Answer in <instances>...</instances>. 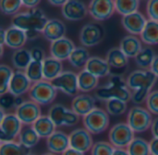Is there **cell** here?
<instances>
[{
	"label": "cell",
	"mask_w": 158,
	"mask_h": 155,
	"mask_svg": "<svg viewBox=\"0 0 158 155\" xmlns=\"http://www.w3.org/2000/svg\"><path fill=\"white\" fill-rule=\"evenodd\" d=\"M150 129H151V133L153 135V138H158V117L154 119Z\"/></svg>",
	"instance_id": "obj_48"
},
{
	"label": "cell",
	"mask_w": 158,
	"mask_h": 155,
	"mask_svg": "<svg viewBox=\"0 0 158 155\" xmlns=\"http://www.w3.org/2000/svg\"><path fill=\"white\" fill-rule=\"evenodd\" d=\"M52 84L57 90L62 91L69 97L75 96L79 91L78 74L71 71L62 72L56 79L52 81Z\"/></svg>",
	"instance_id": "obj_10"
},
{
	"label": "cell",
	"mask_w": 158,
	"mask_h": 155,
	"mask_svg": "<svg viewBox=\"0 0 158 155\" xmlns=\"http://www.w3.org/2000/svg\"><path fill=\"white\" fill-rule=\"evenodd\" d=\"M28 155H32V154H31V153H30V154H28Z\"/></svg>",
	"instance_id": "obj_56"
},
{
	"label": "cell",
	"mask_w": 158,
	"mask_h": 155,
	"mask_svg": "<svg viewBox=\"0 0 158 155\" xmlns=\"http://www.w3.org/2000/svg\"><path fill=\"white\" fill-rule=\"evenodd\" d=\"M115 147L107 141H98L91 149V155H113Z\"/></svg>",
	"instance_id": "obj_41"
},
{
	"label": "cell",
	"mask_w": 158,
	"mask_h": 155,
	"mask_svg": "<svg viewBox=\"0 0 158 155\" xmlns=\"http://www.w3.org/2000/svg\"><path fill=\"white\" fill-rule=\"evenodd\" d=\"M69 148L86 153L87 152L91 151L92 147L94 146L92 134L83 128H77L74 129L69 135Z\"/></svg>",
	"instance_id": "obj_13"
},
{
	"label": "cell",
	"mask_w": 158,
	"mask_h": 155,
	"mask_svg": "<svg viewBox=\"0 0 158 155\" xmlns=\"http://www.w3.org/2000/svg\"><path fill=\"white\" fill-rule=\"evenodd\" d=\"M63 17L71 21L83 20L89 13L88 7L80 0H69L61 8Z\"/></svg>",
	"instance_id": "obj_15"
},
{
	"label": "cell",
	"mask_w": 158,
	"mask_h": 155,
	"mask_svg": "<svg viewBox=\"0 0 158 155\" xmlns=\"http://www.w3.org/2000/svg\"><path fill=\"white\" fill-rule=\"evenodd\" d=\"M26 32L17 28L15 26H10L6 30V40L5 45L12 49L22 48L27 41Z\"/></svg>",
	"instance_id": "obj_22"
},
{
	"label": "cell",
	"mask_w": 158,
	"mask_h": 155,
	"mask_svg": "<svg viewBox=\"0 0 158 155\" xmlns=\"http://www.w3.org/2000/svg\"><path fill=\"white\" fill-rule=\"evenodd\" d=\"M26 35H27V38L30 39V40H34L36 38H38L39 36V32H36V31H28L26 32Z\"/></svg>",
	"instance_id": "obj_52"
},
{
	"label": "cell",
	"mask_w": 158,
	"mask_h": 155,
	"mask_svg": "<svg viewBox=\"0 0 158 155\" xmlns=\"http://www.w3.org/2000/svg\"><path fill=\"white\" fill-rule=\"evenodd\" d=\"M146 12L150 20L158 21V0H148Z\"/></svg>",
	"instance_id": "obj_44"
},
{
	"label": "cell",
	"mask_w": 158,
	"mask_h": 155,
	"mask_svg": "<svg viewBox=\"0 0 158 155\" xmlns=\"http://www.w3.org/2000/svg\"><path fill=\"white\" fill-rule=\"evenodd\" d=\"M63 72L62 62L53 57H46L43 61L44 79L52 82Z\"/></svg>",
	"instance_id": "obj_24"
},
{
	"label": "cell",
	"mask_w": 158,
	"mask_h": 155,
	"mask_svg": "<svg viewBox=\"0 0 158 155\" xmlns=\"http://www.w3.org/2000/svg\"><path fill=\"white\" fill-rule=\"evenodd\" d=\"M24 72L26 73L28 78L31 80V82L32 84L44 80L43 62L42 61L32 60Z\"/></svg>",
	"instance_id": "obj_38"
},
{
	"label": "cell",
	"mask_w": 158,
	"mask_h": 155,
	"mask_svg": "<svg viewBox=\"0 0 158 155\" xmlns=\"http://www.w3.org/2000/svg\"><path fill=\"white\" fill-rule=\"evenodd\" d=\"M0 140L1 142L15 141L23 127V124L16 113H5V110L0 108Z\"/></svg>",
	"instance_id": "obj_4"
},
{
	"label": "cell",
	"mask_w": 158,
	"mask_h": 155,
	"mask_svg": "<svg viewBox=\"0 0 158 155\" xmlns=\"http://www.w3.org/2000/svg\"><path fill=\"white\" fill-rule=\"evenodd\" d=\"M15 101H16V97L9 92H6L0 96V107L5 111L10 109H16Z\"/></svg>",
	"instance_id": "obj_43"
},
{
	"label": "cell",
	"mask_w": 158,
	"mask_h": 155,
	"mask_svg": "<svg viewBox=\"0 0 158 155\" xmlns=\"http://www.w3.org/2000/svg\"><path fill=\"white\" fill-rule=\"evenodd\" d=\"M42 155H58V154H56V153H44V154Z\"/></svg>",
	"instance_id": "obj_55"
},
{
	"label": "cell",
	"mask_w": 158,
	"mask_h": 155,
	"mask_svg": "<svg viewBox=\"0 0 158 155\" xmlns=\"http://www.w3.org/2000/svg\"><path fill=\"white\" fill-rule=\"evenodd\" d=\"M21 7V0H0V9L5 15H16Z\"/></svg>",
	"instance_id": "obj_40"
},
{
	"label": "cell",
	"mask_w": 158,
	"mask_h": 155,
	"mask_svg": "<svg viewBox=\"0 0 158 155\" xmlns=\"http://www.w3.org/2000/svg\"><path fill=\"white\" fill-rule=\"evenodd\" d=\"M48 115L56 126H72L80 121V116L72 109H69L60 103L52 105Z\"/></svg>",
	"instance_id": "obj_9"
},
{
	"label": "cell",
	"mask_w": 158,
	"mask_h": 155,
	"mask_svg": "<svg viewBox=\"0 0 158 155\" xmlns=\"http://www.w3.org/2000/svg\"><path fill=\"white\" fill-rule=\"evenodd\" d=\"M149 143H150L151 154L158 155V138H153Z\"/></svg>",
	"instance_id": "obj_47"
},
{
	"label": "cell",
	"mask_w": 158,
	"mask_h": 155,
	"mask_svg": "<svg viewBox=\"0 0 158 155\" xmlns=\"http://www.w3.org/2000/svg\"><path fill=\"white\" fill-rule=\"evenodd\" d=\"M90 58L91 57L89 51L85 47L78 46L72 51L71 55L69 58V61L74 68L80 69L85 67Z\"/></svg>",
	"instance_id": "obj_32"
},
{
	"label": "cell",
	"mask_w": 158,
	"mask_h": 155,
	"mask_svg": "<svg viewBox=\"0 0 158 155\" xmlns=\"http://www.w3.org/2000/svg\"><path fill=\"white\" fill-rule=\"evenodd\" d=\"M89 14L95 20H106L116 11L114 0H91L88 6Z\"/></svg>",
	"instance_id": "obj_11"
},
{
	"label": "cell",
	"mask_w": 158,
	"mask_h": 155,
	"mask_svg": "<svg viewBox=\"0 0 158 155\" xmlns=\"http://www.w3.org/2000/svg\"><path fill=\"white\" fill-rule=\"evenodd\" d=\"M32 127L40 136V138L47 139L56 131V126L51 120L49 115H41L32 125Z\"/></svg>",
	"instance_id": "obj_27"
},
{
	"label": "cell",
	"mask_w": 158,
	"mask_h": 155,
	"mask_svg": "<svg viewBox=\"0 0 158 155\" xmlns=\"http://www.w3.org/2000/svg\"><path fill=\"white\" fill-rule=\"evenodd\" d=\"M15 113L24 126H32L42 115L40 105L32 100L24 101L15 110Z\"/></svg>",
	"instance_id": "obj_14"
},
{
	"label": "cell",
	"mask_w": 158,
	"mask_h": 155,
	"mask_svg": "<svg viewBox=\"0 0 158 155\" xmlns=\"http://www.w3.org/2000/svg\"><path fill=\"white\" fill-rule=\"evenodd\" d=\"M30 154V149L24 147L19 142L9 141L1 142L0 155H28Z\"/></svg>",
	"instance_id": "obj_33"
},
{
	"label": "cell",
	"mask_w": 158,
	"mask_h": 155,
	"mask_svg": "<svg viewBox=\"0 0 158 155\" xmlns=\"http://www.w3.org/2000/svg\"><path fill=\"white\" fill-rule=\"evenodd\" d=\"M32 83L28 78L24 71H16L9 84L8 92L15 97H21L26 92H29Z\"/></svg>",
	"instance_id": "obj_17"
},
{
	"label": "cell",
	"mask_w": 158,
	"mask_h": 155,
	"mask_svg": "<svg viewBox=\"0 0 158 155\" xmlns=\"http://www.w3.org/2000/svg\"><path fill=\"white\" fill-rule=\"evenodd\" d=\"M127 151L130 155H152L150 143L142 138H134L128 146Z\"/></svg>",
	"instance_id": "obj_34"
},
{
	"label": "cell",
	"mask_w": 158,
	"mask_h": 155,
	"mask_svg": "<svg viewBox=\"0 0 158 155\" xmlns=\"http://www.w3.org/2000/svg\"><path fill=\"white\" fill-rule=\"evenodd\" d=\"M150 70L158 78V56H156V58H155V60H154V61L150 67Z\"/></svg>",
	"instance_id": "obj_49"
},
{
	"label": "cell",
	"mask_w": 158,
	"mask_h": 155,
	"mask_svg": "<svg viewBox=\"0 0 158 155\" xmlns=\"http://www.w3.org/2000/svg\"><path fill=\"white\" fill-rule=\"evenodd\" d=\"M85 153H81V152H79L77 150H74L72 148H69L65 153H63L61 155H84Z\"/></svg>",
	"instance_id": "obj_51"
},
{
	"label": "cell",
	"mask_w": 158,
	"mask_h": 155,
	"mask_svg": "<svg viewBox=\"0 0 158 155\" xmlns=\"http://www.w3.org/2000/svg\"><path fill=\"white\" fill-rule=\"evenodd\" d=\"M109 121V114L106 111L97 107L82 118L84 128L95 135L105 132L108 128Z\"/></svg>",
	"instance_id": "obj_7"
},
{
	"label": "cell",
	"mask_w": 158,
	"mask_h": 155,
	"mask_svg": "<svg viewBox=\"0 0 158 155\" xmlns=\"http://www.w3.org/2000/svg\"><path fill=\"white\" fill-rule=\"evenodd\" d=\"M141 39L143 43L153 46L158 45V21L148 20L141 33Z\"/></svg>",
	"instance_id": "obj_31"
},
{
	"label": "cell",
	"mask_w": 158,
	"mask_h": 155,
	"mask_svg": "<svg viewBox=\"0 0 158 155\" xmlns=\"http://www.w3.org/2000/svg\"><path fill=\"white\" fill-rule=\"evenodd\" d=\"M31 59L32 60L35 61H44V60L46 58L44 51L43 50V48L39 47V46H34L31 49Z\"/></svg>",
	"instance_id": "obj_45"
},
{
	"label": "cell",
	"mask_w": 158,
	"mask_h": 155,
	"mask_svg": "<svg viewBox=\"0 0 158 155\" xmlns=\"http://www.w3.org/2000/svg\"><path fill=\"white\" fill-rule=\"evenodd\" d=\"M124 29L132 35L141 34L147 23L146 18L139 11L126 15L121 20Z\"/></svg>",
	"instance_id": "obj_18"
},
{
	"label": "cell",
	"mask_w": 158,
	"mask_h": 155,
	"mask_svg": "<svg viewBox=\"0 0 158 155\" xmlns=\"http://www.w3.org/2000/svg\"><path fill=\"white\" fill-rule=\"evenodd\" d=\"M128 108L127 102L121 100H109L106 101V111L109 115L119 116L126 113Z\"/></svg>",
	"instance_id": "obj_37"
},
{
	"label": "cell",
	"mask_w": 158,
	"mask_h": 155,
	"mask_svg": "<svg viewBox=\"0 0 158 155\" xmlns=\"http://www.w3.org/2000/svg\"><path fill=\"white\" fill-rule=\"evenodd\" d=\"M95 98L89 94H81L76 96L71 102V109L80 117L86 116L95 109Z\"/></svg>",
	"instance_id": "obj_20"
},
{
	"label": "cell",
	"mask_w": 158,
	"mask_h": 155,
	"mask_svg": "<svg viewBox=\"0 0 158 155\" xmlns=\"http://www.w3.org/2000/svg\"><path fill=\"white\" fill-rule=\"evenodd\" d=\"M119 48L128 58H135L143 49L141 40L132 34L125 36L119 44Z\"/></svg>",
	"instance_id": "obj_25"
},
{
	"label": "cell",
	"mask_w": 158,
	"mask_h": 155,
	"mask_svg": "<svg viewBox=\"0 0 158 155\" xmlns=\"http://www.w3.org/2000/svg\"><path fill=\"white\" fill-rule=\"evenodd\" d=\"M48 20H49L46 18L44 12L41 8L35 7L17 13L12 17L11 22L12 26L19 28L25 32L36 31L43 33Z\"/></svg>",
	"instance_id": "obj_3"
},
{
	"label": "cell",
	"mask_w": 158,
	"mask_h": 155,
	"mask_svg": "<svg viewBox=\"0 0 158 155\" xmlns=\"http://www.w3.org/2000/svg\"><path fill=\"white\" fill-rule=\"evenodd\" d=\"M156 58L155 52L151 47H143L140 53L134 58L136 64L143 70H149Z\"/></svg>",
	"instance_id": "obj_35"
},
{
	"label": "cell",
	"mask_w": 158,
	"mask_h": 155,
	"mask_svg": "<svg viewBox=\"0 0 158 155\" xmlns=\"http://www.w3.org/2000/svg\"><path fill=\"white\" fill-rule=\"evenodd\" d=\"M75 48L76 46L74 43L69 38L65 36L51 43L50 55L51 57L62 61L65 60H69V56Z\"/></svg>",
	"instance_id": "obj_16"
},
{
	"label": "cell",
	"mask_w": 158,
	"mask_h": 155,
	"mask_svg": "<svg viewBox=\"0 0 158 155\" xmlns=\"http://www.w3.org/2000/svg\"><path fill=\"white\" fill-rule=\"evenodd\" d=\"M14 73L15 72H13V70L7 65L2 64L0 66V95L8 92L9 84Z\"/></svg>",
	"instance_id": "obj_39"
},
{
	"label": "cell",
	"mask_w": 158,
	"mask_h": 155,
	"mask_svg": "<svg viewBox=\"0 0 158 155\" xmlns=\"http://www.w3.org/2000/svg\"><path fill=\"white\" fill-rule=\"evenodd\" d=\"M152 113L141 106L132 107L128 113L127 123L135 133H143L151 128L153 123Z\"/></svg>",
	"instance_id": "obj_6"
},
{
	"label": "cell",
	"mask_w": 158,
	"mask_h": 155,
	"mask_svg": "<svg viewBox=\"0 0 158 155\" xmlns=\"http://www.w3.org/2000/svg\"><path fill=\"white\" fill-rule=\"evenodd\" d=\"M132 92L127 85V81L119 74H111L108 82L96 88L94 98L101 101L117 99L126 102L131 100Z\"/></svg>",
	"instance_id": "obj_2"
},
{
	"label": "cell",
	"mask_w": 158,
	"mask_h": 155,
	"mask_svg": "<svg viewBox=\"0 0 158 155\" xmlns=\"http://www.w3.org/2000/svg\"><path fill=\"white\" fill-rule=\"evenodd\" d=\"M105 36L103 27L97 23H88L84 25L80 32V42L86 47L98 45Z\"/></svg>",
	"instance_id": "obj_12"
},
{
	"label": "cell",
	"mask_w": 158,
	"mask_h": 155,
	"mask_svg": "<svg viewBox=\"0 0 158 155\" xmlns=\"http://www.w3.org/2000/svg\"><path fill=\"white\" fill-rule=\"evenodd\" d=\"M69 0H48V2L55 7H63Z\"/></svg>",
	"instance_id": "obj_53"
},
{
	"label": "cell",
	"mask_w": 158,
	"mask_h": 155,
	"mask_svg": "<svg viewBox=\"0 0 158 155\" xmlns=\"http://www.w3.org/2000/svg\"><path fill=\"white\" fill-rule=\"evenodd\" d=\"M99 84V78L89 73L85 69L81 70L78 73V86L79 90L84 93L91 92L97 88Z\"/></svg>",
	"instance_id": "obj_26"
},
{
	"label": "cell",
	"mask_w": 158,
	"mask_h": 155,
	"mask_svg": "<svg viewBox=\"0 0 158 155\" xmlns=\"http://www.w3.org/2000/svg\"><path fill=\"white\" fill-rule=\"evenodd\" d=\"M113 155H130L127 149H116L113 153Z\"/></svg>",
	"instance_id": "obj_54"
},
{
	"label": "cell",
	"mask_w": 158,
	"mask_h": 155,
	"mask_svg": "<svg viewBox=\"0 0 158 155\" xmlns=\"http://www.w3.org/2000/svg\"><path fill=\"white\" fill-rule=\"evenodd\" d=\"M106 60L111 68L123 69L127 66L129 58L119 47H113L108 50Z\"/></svg>",
	"instance_id": "obj_30"
},
{
	"label": "cell",
	"mask_w": 158,
	"mask_h": 155,
	"mask_svg": "<svg viewBox=\"0 0 158 155\" xmlns=\"http://www.w3.org/2000/svg\"><path fill=\"white\" fill-rule=\"evenodd\" d=\"M40 136L34 130L32 126H24L19 135L18 142L28 149H31L35 147L40 141Z\"/></svg>",
	"instance_id": "obj_28"
},
{
	"label": "cell",
	"mask_w": 158,
	"mask_h": 155,
	"mask_svg": "<svg viewBox=\"0 0 158 155\" xmlns=\"http://www.w3.org/2000/svg\"><path fill=\"white\" fill-rule=\"evenodd\" d=\"M157 77L151 70H135L127 77V85L133 91L131 100L135 104L143 103L146 100L148 95L152 92V88L156 85Z\"/></svg>",
	"instance_id": "obj_1"
},
{
	"label": "cell",
	"mask_w": 158,
	"mask_h": 155,
	"mask_svg": "<svg viewBox=\"0 0 158 155\" xmlns=\"http://www.w3.org/2000/svg\"><path fill=\"white\" fill-rule=\"evenodd\" d=\"M22 6L31 9V8H35L37 6L40 4L41 0H21Z\"/></svg>",
	"instance_id": "obj_46"
},
{
	"label": "cell",
	"mask_w": 158,
	"mask_h": 155,
	"mask_svg": "<svg viewBox=\"0 0 158 155\" xmlns=\"http://www.w3.org/2000/svg\"><path fill=\"white\" fill-rule=\"evenodd\" d=\"M57 94V89L54 86L52 82L42 80L33 83L30 91L29 97L31 100L38 103L39 105H48L52 103Z\"/></svg>",
	"instance_id": "obj_5"
},
{
	"label": "cell",
	"mask_w": 158,
	"mask_h": 155,
	"mask_svg": "<svg viewBox=\"0 0 158 155\" xmlns=\"http://www.w3.org/2000/svg\"><path fill=\"white\" fill-rule=\"evenodd\" d=\"M31 61L32 59L31 55V50H28L23 47L16 49L11 57L12 65L18 71H25Z\"/></svg>",
	"instance_id": "obj_29"
},
{
	"label": "cell",
	"mask_w": 158,
	"mask_h": 155,
	"mask_svg": "<svg viewBox=\"0 0 158 155\" xmlns=\"http://www.w3.org/2000/svg\"><path fill=\"white\" fill-rule=\"evenodd\" d=\"M146 109L152 113L158 115V90H153L147 97Z\"/></svg>",
	"instance_id": "obj_42"
},
{
	"label": "cell",
	"mask_w": 158,
	"mask_h": 155,
	"mask_svg": "<svg viewBox=\"0 0 158 155\" xmlns=\"http://www.w3.org/2000/svg\"><path fill=\"white\" fill-rule=\"evenodd\" d=\"M135 132L128 123H118L114 125L108 133L109 142L116 149H127L134 140Z\"/></svg>",
	"instance_id": "obj_8"
},
{
	"label": "cell",
	"mask_w": 158,
	"mask_h": 155,
	"mask_svg": "<svg viewBox=\"0 0 158 155\" xmlns=\"http://www.w3.org/2000/svg\"><path fill=\"white\" fill-rule=\"evenodd\" d=\"M46 146L50 153L62 154L69 148V137L63 131L56 130L46 139Z\"/></svg>",
	"instance_id": "obj_19"
},
{
	"label": "cell",
	"mask_w": 158,
	"mask_h": 155,
	"mask_svg": "<svg viewBox=\"0 0 158 155\" xmlns=\"http://www.w3.org/2000/svg\"><path fill=\"white\" fill-rule=\"evenodd\" d=\"M110 66L106 60L100 57H91L84 69L98 78L106 77L110 74Z\"/></svg>",
	"instance_id": "obj_23"
},
{
	"label": "cell",
	"mask_w": 158,
	"mask_h": 155,
	"mask_svg": "<svg viewBox=\"0 0 158 155\" xmlns=\"http://www.w3.org/2000/svg\"><path fill=\"white\" fill-rule=\"evenodd\" d=\"M116 11L122 15L126 16L131 13H134L138 10L140 0H114Z\"/></svg>",
	"instance_id": "obj_36"
},
{
	"label": "cell",
	"mask_w": 158,
	"mask_h": 155,
	"mask_svg": "<svg viewBox=\"0 0 158 155\" xmlns=\"http://www.w3.org/2000/svg\"><path fill=\"white\" fill-rule=\"evenodd\" d=\"M5 40H6V30H4L3 28L0 29V45H1V56L3 54V46L5 45Z\"/></svg>",
	"instance_id": "obj_50"
},
{
	"label": "cell",
	"mask_w": 158,
	"mask_h": 155,
	"mask_svg": "<svg viewBox=\"0 0 158 155\" xmlns=\"http://www.w3.org/2000/svg\"><path fill=\"white\" fill-rule=\"evenodd\" d=\"M66 33H67L66 25L64 24L63 21L57 19L49 20L43 31L44 36L51 43L65 37Z\"/></svg>",
	"instance_id": "obj_21"
}]
</instances>
